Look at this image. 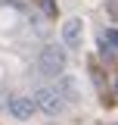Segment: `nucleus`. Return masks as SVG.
Listing matches in <instances>:
<instances>
[{"instance_id":"nucleus-5","label":"nucleus","mask_w":118,"mask_h":125,"mask_svg":"<svg viewBox=\"0 0 118 125\" xmlns=\"http://www.w3.org/2000/svg\"><path fill=\"white\" fill-rule=\"evenodd\" d=\"M56 91L65 97V103H78L81 100V91H78V81L68 75H59V84H56Z\"/></svg>"},{"instance_id":"nucleus-6","label":"nucleus","mask_w":118,"mask_h":125,"mask_svg":"<svg viewBox=\"0 0 118 125\" xmlns=\"http://www.w3.org/2000/svg\"><path fill=\"white\" fill-rule=\"evenodd\" d=\"M106 41L112 44V50H118V31H115V28H109V31H106Z\"/></svg>"},{"instance_id":"nucleus-2","label":"nucleus","mask_w":118,"mask_h":125,"mask_svg":"<svg viewBox=\"0 0 118 125\" xmlns=\"http://www.w3.org/2000/svg\"><path fill=\"white\" fill-rule=\"evenodd\" d=\"M34 103H37V109L47 113V116H59V113L65 109V97H62L56 88H37V91H34Z\"/></svg>"},{"instance_id":"nucleus-4","label":"nucleus","mask_w":118,"mask_h":125,"mask_svg":"<svg viewBox=\"0 0 118 125\" xmlns=\"http://www.w3.org/2000/svg\"><path fill=\"white\" fill-rule=\"evenodd\" d=\"M81 34H84L81 19H65L62 22V44L65 47H81Z\"/></svg>"},{"instance_id":"nucleus-7","label":"nucleus","mask_w":118,"mask_h":125,"mask_svg":"<svg viewBox=\"0 0 118 125\" xmlns=\"http://www.w3.org/2000/svg\"><path fill=\"white\" fill-rule=\"evenodd\" d=\"M41 3H44V10H47V13H53V0H41Z\"/></svg>"},{"instance_id":"nucleus-8","label":"nucleus","mask_w":118,"mask_h":125,"mask_svg":"<svg viewBox=\"0 0 118 125\" xmlns=\"http://www.w3.org/2000/svg\"><path fill=\"white\" fill-rule=\"evenodd\" d=\"M115 94H118V81H115Z\"/></svg>"},{"instance_id":"nucleus-1","label":"nucleus","mask_w":118,"mask_h":125,"mask_svg":"<svg viewBox=\"0 0 118 125\" xmlns=\"http://www.w3.org/2000/svg\"><path fill=\"white\" fill-rule=\"evenodd\" d=\"M37 66H41V72L44 75H62L65 72V50L56 44H47L44 50H41V56H37Z\"/></svg>"},{"instance_id":"nucleus-3","label":"nucleus","mask_w":118,"mask_h":125,"mask_svg":"<svg viewBox=\"0 0 118 125\" xmlns=\"http://www.w3.org/2000/svg\"><path fill=\"white\" fill-rule=\"evenodd\" d=\"M6 109H9V116H16L19 122H25V119L34 116L37 103H34V97H9L6 100Z\"/></svg>"}]
</instances>
